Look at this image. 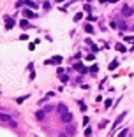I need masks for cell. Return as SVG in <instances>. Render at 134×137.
Listing matches in <instances>:
<instances>
[{
	"label": "cell",
	"mask_w": 134,
	"mask_h": 137,
	"mask_svg": "<svg viewBox=\"0 0 134 137\" xmlns=\"http://www.w3.org/2000/svg\"><path fill=\"white\" fill-rule=\"evenodd\" d=\"M115 2H118V0H109V4H115Z\"/></svg>",
	"instance_id": "cell-28"
},
{
	"label": "cell",
	"mask_w": 134,
	"mask_h": 137,
	"mask_svg": "<svg viewBox=\"0 0 134 137\" xmlns=\"http://www.w3.org/2000/svg\"><path fill=\"white\" fill-rule=\"evenodd\" d=\"M97 70H99V67H97V65H92V67H90V72H92V74H95Z\"/></svg>",
	"instance_id": "cell-20"
},
{
	"label": "cell",
	"mask_w": 134,
	"mask_h": 137,
	"mask_svg": "<svg viewBox=\"0 0 134 137\" xmlns=\"http://www.w3.org/2000/svg\"><path fill=\"white\" fill-rule=\"evenodd\" d=\"M44 116H46V111H37V113H35V118H37L39 121H42Z\"/></svg>",
	"instance_id": "cell-9"
},
{
	"label": "cell",
	"mask_w": 134,
	"mask_h": 137,
	"mask_svg": "<svg viewBox=\"0 0 134 137\" xmlns=\"http://www.w3.org/2000/svg\"><path fill=\"white\" fill-rule=\"evenodd\" d=\"M23 14H25L26 19H34V18H37V14H35L34 11H30V9H25V11H23Z\"/></svg>",
	"instance_id": "cell-5"
},
{
	"label": "cell",
	"mask_w": 134,
	"mask_h": 137,
	"mask_svg": "<svg viewBox=\"0 0 134 137\" xmlns=\"http://www.w3.org/2000/svg\"><path fill=\"white\" fill-rule=\"evenodd\" d=\"M111 104H113V102H111V99H106V100H104V105H106V109H108V107H111Z\"/></svg>",
	"instance_id": "cell-18"
},
{
	"label": "cell",
	"mask_w": 134,
	"mask_h": 137,
	"mask_svg": "<svg viewBox=\"0 0 134 137\" xmlns=\"http://www.w3.org/2000/svg\"><path fill=\"white\" fill-rule=\"evenodd\" d=\"M125 114H127V113H122V114H120V116L117 118V120H115V123H113V128H111V132H115V130H117V128H118V125H120V121H122V120H124V118H125Z\"/></svg>",
	"instance_id": "cell-4"
},
{
	"label": "cell",
	"mask_w": 134,
	"mask_h": 137,
	"mask_svg": "<svg viewBox=\"0 0 134 137\" xmlns=\"http://www.w3.org/2000/svg\"><path fill=\"white\" fill-rule=\"evenodd\" d=\"M62 60H64V58H62L60 55H57V56H53L51 60H46L44 63H46V65H53V63H55V65H60V63H62Z\"/></svg>",
	"instance_id": "cell-2"
},
{
	"label": "cell",
	"mask_w": 134,
	"mask_h": 137,
	"mask_svg": "<svg viewBox=\"0 0 134 137\" xmlns=\"http://www.w3.org/2000/svg\"><path fill=\"white\" fill-rule=\"evenodd\" d=\"M134 14V9L132 7H129V5H124L122 7V16L124 18H129V16H132Z\"/></svg>",
	"instance_id": "cell-3"
},
{
	"label": "cell",
	"mask_w": 134,
	"mask_h": 137,
	"mask_svg": "<svg viewBox=\"0 0 134 137\" xmlns=\"http://www.w3.org/2000/svg\"><path fill=\"white\" fill-rule=\"evenodd\" d=\"M85 135L90 137V135H92V128H87V130H85Z\"/></svg>",
	"instance_id": "cell-23"
},
{
	"label": "cell",
	"mask_w": 134,
	"mask_h": 137,
	"mask_svg": "<svg viewBox=\"0 0 134 137\" xmlns=\"http://www.w3.org/2000/svg\"><path fill=\"white\" fill-rule=\"evenodd\" d=\"M85 32H87V33H93L95 30H93V26H92V25H85Z\"/></svg>",
	"instance_id": "cell-11"
},
{
	"label": "cell",
	"mask_w": 134,
	"mask_h": 137,
	"mask_svg": "<svg viewBox=\"0 0 134 137\" xmlns=\"http://www.w3.org/2000/svg\"><path fill=\"white\" fill-rule=\"evenodd\" d=\"M57 2H62V0H57Z\"/></svg>",
	"instance_id": "cell-30"
},
{
	"label": "cell",
	"mask_w": 134,
	"mask_h": 137,
	"mask_svg": "<svg viewBox=\"0 0 134 137\" xmlns=\"http://www.w3.org/2000/svg\"><path fill=\"white\" fill-rule=\"evenodd\" d=\"M25 4H26V7H30V9H37V7H39L34 0H25Z\"/></svg>",
	"instance_id": "cell-8"
},
{
	"label": "cell",
	"mask_w": 134,
	"mask_h": 137,
	"mask_svg": "<svg viewBox=\"0 0 134 137\" xmlns=\"http://www.w3.org/2000/svg\"><path fill=\"white\" fill-rule=\"evenodd\" d=\"M106 125H108V120H102V121L99 123V128H104Z\"/></svg>",
	"instance_id": "cell-19"
},
{
	"label": "cell",
	"mask_w": 134,
	"mask_h": 137,
	"mask_svg": "<svg viewBox=\"0 0 134 137\" xmlns=\"http://www.w3.org/2000/svg\"><path fill=\"white\" fill-rule=\"evenodd\" d=\"M117 67H118V60H113V61L109 63V70H115Z\"/></svg>",
	"instance_id": "cell-12"
},
{
	"label": "cell",
	"mask_w": 134,
	"mask_h": 137,
	"mask_svg": "<svg viewBox=\"0 0 134 137\" xmlns=\"http://www.w3.org/2000/svg\"><path fill=\"white\" fill-rule=\"evenodd\" d=\"M20 26H21V28H28L30 25H28V21H26V19H21L20 21Z\"/></svg>",
	"instance_id": "cell-13"
},
{
	"label": "cell",
	"mask_w": 134,
	"mask_h": 137,
	"mask_svg": "<svg viewBox=\"0 0 134 137\" xmlns=\"http://www.w3.org/2000/svg\"><path fill=\"white\" fill-rule=\"evenodd\" d=\"M57 109H58V113H60V114L67 113V105H65V104H58V107H57Z\"/></svg>",
	"instance_id": "cell-10"
},
{
	"label": "cell",
	"mask_w": 134,
	"mask_h": 137,
	"mask_svg": "<svg viewBox=\"0 0 134 137\" xmlns=\"http://www.w3.org/2000/svg\"><path fill=\"white\" fill-rule=\"evenodd\" d=\"M0 121H4V123H7L11 128H18V123L11 118V114H5V113H2L0 114Z\"/></svg>",
	"instance_id": "cell-1"
},
{
	"label": "cell",
	"mask_w": 134,
	"mask_h": 137,
	"mask_svg": "<svg viewBox=\"0 0 134 137\" xmlns=\"http://www.w3.org/2000/svg\"><path fill=\"white\" fill-rule=\"evenodd\" d=\"M12 26H14V19H12L11 16H5V28H7V30H11Z\"/></svg>",
	"instance_id": "cell-7"
},
{
	"label": "cell",
	"mask_w": 134,
	"mask_h": 137,
	"mask_svg": "<svg viewBox=\"0 0 134 137\" xmlns=\"http://www.w3.org/2000/svg\"><path fill=\"white\" fill-rule=\"evenodd\" d=\"M95 60V55H93V53H90V55L87 56V61H93Z\"/></svg>",
	"instance_id": "cell-17"
},
{
	"label": "cell",
	"mask_w": 134,
	"mask_h": 137,
	"mask_svg": "<svg viewBox=\"0 0 134 137\" xmlns=\"http://www.w3.org/2000/svg\"><path fill=\"white\" fill-rule=\"evenodd\" d=\"M62 121H64V123H71V121H72V114H71L69 111L64 113V114H62Z\"/></svg>",
	"instance_id": "cell-6"
},
{
	"label": "cell",
	"mask_w": 134,
	"mask_h": 137,
	"mask_svg": "<svg viewBox=\"0 0 134 137\" xmlns=\"http://www.w3.org/2000/svg\"><path fill=\"white\" fill-rule=\"evenodd\" d=\"M125 41L127 42H134V37H132V35H129V37H125Z\"/></svg>",
	"instance_id": "cell-25"
},
{
	"label": "cell",
	"mask_w": 134,
	"mask_h": 137,
	"mask_svg": "<svg viewBox=\"0 0 134 137\" xmlns=\"http://www.w3.org/2000/svg\"><path fill=\"white\" fill-rule=\"evenodd\" d=\"M99 2H101V4H106V2H108V0H99Z\"/></svg>",
	"instance_id": "cell-29"
},
{
	"label": "cell",
	"mask_w": 134,
	"mask_h": 137,
	"mask_svg": "<svg viewBox=\"0 0 134 137\" xmlns=\"http://www.w3.org/2000/svg\"><path fill=\"white\" fill-rule=\"evenodd\" d=\"M87 19H88V21H95V19H97V18H95V16H92V14H90V16H87Z\"/></svg>",
	"instance_id": "cell-24"
},
{
	"label": "cell",
	"mask_w": 134,
	"mask_h": 137,
	"mask_svg": "<svg viewBox=\"0 0 134 137\" xmlns=\"http://www.w3.org/2000/svg\"><path fill=\"white\" fill-rule=\"evenodd\" d=\"M50 7H51V4H50V2H44V9H46V11H48Z\"/></svg>",
	"instance_id": "cell-27"
},
{
	"label": "cell",
	"mask_w": 134,
	"mask_h": 137,
	"mask_svg": "<svg viewBox=\"0 0 134 137\" xmlns=\"http://www.w3.org/2000/svg\"><path fill=\"white\" fill-rule=\"evenodd\" d=\"M78 104H79V109H81V111H87V105H85V104L81 102V100H79V102H78Z\"/></svg>",
	"instance_id": "cell-21"
},
{
	"label": "cell",
	"mask_w": 134,
	"mask_h": 137,
	"mask_svg": "<svg viewBox=\"0 0 134 137\" xmlns=\"http://www.w3.org/2000/svg\"><path fill=\"white\" fill-rule=\"evenodd\" d=\"M127 134H129V128H124V130H122V132H120V134H118L117 137H125Z\"/></svg>",
	"instance_id": "cell-15"
},
{
	"label": "cell",
	"mask_w": 134,
	"mask_h": 137,
	"mask_svg": "<svg viewBox=\"0 0 134 137\" xmlns=\"http://www.w3.org/2000/svg\"><path fill=\"white\" fill-rule=\"evenodd\" d=\"M81 18H83V14H81V12H78V14L74 16V21H79V19H81Z\"/></svg>",
	"instance_id": "cell-22"
},
{
	"label": "cell",
	"mask_w": 134,
	"mask_h": 137,
	"mask_svg": "<svg viewBox=\"0 0 134 137\" xmlns=\"http://www.w3.org/2000/svg\"><path fill=\"white\" fill-rule=\"evenodd\" d=\"M115 47H117V51H120V53H124V51H125V46H122V44H117Z\"/></svg>",
	"instance_id": "cell-16"
},
{
	"label": "cell",
	"mask_w": 134,
	"mask_h": 137,
	"mask_svg": "<svg viewBox=\"0 0 134 137\" xmlns=\"http://www.w3.org/2000/svg\"><path fill=\"white\" fill-rule=\"evenodd\" d=\"M88 121H90V118H88V116H85V118H83V125H87Z\"/></svg>",
	"instance_id": "cell-26"
},
{
	"label": "cell",
	"mask_w": 134,
	"mask_h": 137,
	"mask_svg": "<svg viewBox=\"0 0 134 137\" xmlns=\"http://www.w3.org/2000/svg\"><path fill=\"white\" fill-rule=\"evenodd\" d=\"M26 99H28V95H23V97H18V99H16V102H18V104H21V102H25Z\"/></svg>",
	"instance_id": "cell-14"
}]
</instances>
